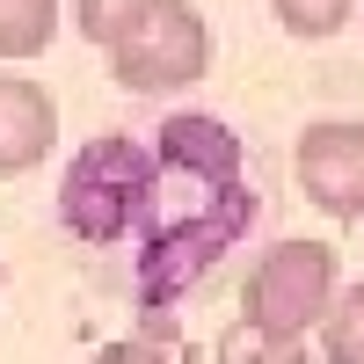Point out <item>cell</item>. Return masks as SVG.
I'll use <instances>...</instances> for the list:
<instances>
[{"label":"cell","instance_id":"cell-3","mask_svg":"<svg viewBox=\"0 0 364 364\" xmlns=\"http://www.w3.org/2000/svg\"><path fill=\"white\" fill-rule=\"evenodd\" d=\"M211 66V22L190 0H154L124 37L109 44V73L132 95H175V87H197Z\"/></svg>","mask_w":364,"mask_h":364},{"label":"cell","instance_id":"cell-13","mask_svg":"<svg viewBox=\"0 0 364 364\" xmlns=\"http://www.w3.org/2000/svg\"><path fill=\"white\" fill-rule=\"evenodd\" d=\"M0 291H8V262H0Z\"/></svg>","mask_w":364,"mask_h":364},{"label":"cell","instance_id":"cell-4","mask_svg":"<svg viewBox=\"0 0 364 364\" xmlns=\"http://www.w3.org/2000/svg\"><path fill=\"white\" fill-rule=\"evenodd\" d=\"M291 175L336 226L364 219V117H314L291 146Z\"/></svg>","mask_w":364,"mask_h":364},{"label":"cell","instance_id":"cell-14","mask_svg":"<svg viewBox=\"0 0 364 364\" xmlns=\"http://www.w3.org/2000/svg\"><path fill=\"white\" fill-rule=\"evenodd\" d=\"M357 22H364V0H357Z\"/></svg>","mask_w":364,"mask_h":364},{"label":"cell","instance_id":"cell-10","mask_svg":"<svg viewBox=\"0 0 364 364\" xmlns=\"http://www.w3.org/2000/svg\"><path fill=\"white\" fill-rule=\"evenodd\" d=\"M146 8H154V0H73V29H80V37L87 44H117V37H124V29L146 15Z\"/></svg>","mask_w":364,"mask_h":364},{"label":"cell","instance_id":"cell-1","mask_svg":"<svg viewBox=\"0 0 364 364\" xmlns=\"http://www.w3.org/2000/svg\"><path fill=\"white\" fill-rule=\"evenodd\" d=\"M154 175H161V161L146 154L139 139L102 132V139H87L73 154L66 182H58V219H66L80 240H117V233H132L146 219Z\"/></svg>","mask_w":364,"mask_h":364},{"label":"cell","instance_id":"cell-7","mask_svg":"<svg viewBox=\"0 0 364 364\" xmlns=\"http://www.w3.org/2000/svg\"><path fill=\"white\" fill-rule=\"evenodd\" d=\"M58 37V0H0V58H44Z\"/></svg>","mask_w":364,"mask_h":364},{"label":"cell","instance_id":"cell-2","mask_svg":"<svg viewBox=\"0 0 364 364\" xmlns=\"http://www.w3.org/2000/svg\"><path fill=\"white\" fill-rule=\"evenodd\" d=\"M328 299H336V248L314 233H291L262 248L255 269L240 277V321L269 328V336H306V328H321Z\"/></svg>","mask_w":364,"mask_h":364},{"label":"cell","instance_id":"cell-5","mask_svg":"<svg viewBox=\"0 0 364 364\" xmlns=\"http://www.w3.org/2000/svg\"><path fill=\"white\" fill-rule=\"evenodd\" d=\"M51 146H58V102H51V87L15 73V66H0V182L44 168Z\"/></svg>","mask_w":364,"mask_h":364},{"label":"cell","instance_id":"cell-12","mask_svg":"<svg viewBox=\"0 0 364 364\" xmlns=\"http://www.w3.org/2000/svg\"><path fill=\"white\" fill-rule=\"evenodd\" d=\"M87 364H175V357H161V350H146V343H102Z\"/></svg>","mask_w":364,"mask_h":364},{"label":"cell","instance_id":"cell-11","mask_svg":"<svg viewBox=\"0 0 364 364\" xmlns=\"http://www.w3.org/2000/svg\"><path fill=\"white\" fill-rule=\"evenodd\" d=\"M269 8H277V22L291 29V37L321 44V37H336V29L357 15V0H269Z\"/></svg>","mask_w":364,"mask_h":364},{"label":"cell","instance_id":"cell-8","mask_svg":"<svg viewBox=\"0 0 364 364\" xmlns=\"http://www.w3.org/2000/svg\"><path fill=\"white\" fill-rule=\"evenodd\" d=\"M219 364H314V350L299 336H269L255 321H233L219 328Z\"/></svg>","mask_w":364,"mask_h":364},{"label":"cell","instance_id":"cell-6","mask_svg":"<svg viewBox=\"0 0 364 364\" xmlns=\"http://www.w3.org/2000/svg\"><path fill=\"white\" fill-rule=\"evenodd\" d=\"M161 168L204 182V190H219V182H240V139L219 124V117H168L161 124Z\"/></svg>","mask_w":364,"mask_h":364},{"label":"cell","instance_id":"cell-9","mask_svg":"<svg viewBox=\"0 0 364 364\" xmlns=\"http://www.w3.org/2000/svg\"><path fill=\"white\" fill-rule=\"evenodd\" d=\"M321 357L328 364H364V284H343L321 314Z\"/></svg>","mask_w":364,"mask_h":364}]
</instances>
